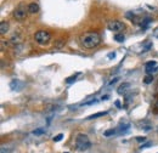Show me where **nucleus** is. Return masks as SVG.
Listing matches in <instances>:
<instances>
[{
	"label": "nucleus",
	"mask_w": 158,
	"mask_h": 153,
	"mask_svg": "<svg viewBox=\"0 0 158 153\" xmlns=\"http://www.w3.org/2000/svg\"><path fill=\"white\" fill-rule=\"evenodd\" d=\"M153 81V76L152 74H148V76H145V79H143V83L145 84H151Z\"/></svg>",
	"instance_id": "9d476101"
},
{
	"label": "nucleus",
	"mask_w": 158,
	"mask_h": 153,
	"mask_svg": "<svg viewBox=\"0 0 158 153\" xmlns=\"http://www.w3.org/2000/svg\"><path fill=\"white\" fill-rule=\"evenodd\" d=\"M107 114V112H99V113H95L93 115H89L86 119H95V118H99V117H103V115Z\"/></svg>",
	"instance_id": "1a4fd4ad"
},
{
	"label": "nucleus",
	"mask_w": 158,
	"mask_h": 153,
	"mask_svg": "<svg viewBox=\"0 0 158 153\" xmlns=\"http://www.w3.org/2000/svg\"><path fill=\"white\" fill-rule=\"evenodd\" d=\"M7 31H9V23L5 22V21H2V22L0 23V33H1V34H6Z\"/></svg>",
	"instance_id": "0eeeda50"
},
{
	"label": "nucleus",
	"mask_w": 158,
	"mask_h": 153,
	"mask_svg": "<svg viewBox=\"0 0 158 153\" xmlns=\"http://www.w3.org/2000/svg\"><path fill=\"white\" fill-rule=\"evenodd\" d=\"M108 57H110V58H114V57H116V54H114V52H111V54H108Z\"/></svg>",
	"instance_id": "6ab92c4d"
},
{
	"label": "nucleus",
	"mask_w": 158,
	"mask_h": 153,
	"mask_svg": "<svg viewBox=\"0 0 158 153\" xmlns=\"http://www.w3.org/2000/svg\"><path fill=\"white\" fill-rule=\"evenodd\" d=\"M136 140H138L139 142H143V141H146V137H142V136H138V137H136Z\"/></svg>",
	"instance_id": "f3484780"
},
{
	"label": "nucleus",
	"mask_w": 158,
	"mask_h": 153,
	"mask_svg": "<svg viewBox=\"0 0 158 153\" xmlns=\"http://www.w3.org/2000/svg\"><path fill=\"white\" fill-rule=\"evenodd\" d=\"M34 39H35V41H37L38 44L45 45V44H48V43L50 41L51 35H50V33H49L48 31H38V32L35 33V35H34Z\"/></svg>",
	"instance_id": "7ed1b4c3"
},
{
	"label": "nucleus",
	"mask_w": 158,
	"mask_h": 153,
	"mask_svg": "<svg viewBox=\"0 0 158 153\" xmlns=\"http://www.w3.org/2000/svg\"><path fill=\"white\" fill-rule=\"evenodd\" d=\"M114 40H117L118 43H123V41H124V35L120 34V33H117V34L114 35Z\"/></svg>",
	"instance_id": "9b49d317"
},
{
	"label": "nucleus",
	"mask_w": 158,
	"mask_h": 153,
	"mask_svg": "<svg viewBox=\"0 0 158 153\" xmlns=\"http://www.w3.org/2000/svg\"><path fill=\"white\" fill-rule=\"evenodd\" d=\"M156 106H157V108H158V101H157V103H156Z\"/></svg>",
	"instance_id": "4be33fe9"
},
{
	"label": "nucleus",
	"mask_w": 158,
	"mask_h": 153,
	"mask_svg": "<svg viewBox=\"0 0 158 153\" xmlns=\"http://www.w3.org/2000/svg\"><path fill=\"white\" fill-rule=\"evenodd\" d=\"M62 137H63V135H62V134L56 135V136L54 137V141H55V142H59V141H61V140H62Z\"/></svg>",
	"instance_id": "2eb2a0df"
},
{
	"label": "nucleus",
	"mask_w": 158,
	"mask_h": 153,
	"mask_svg": "<svg viewBox=\"0 0 158 153\" xmlns=\"http://www.w3.org/2000/svg\"><path fill=\"white\" fill-rule=\"evenodd\" d=\"M39 11V5L35 2H32L28 5V12L29 14H37Z\"/></svg>",
	"instance_id": "423d86ee"
},
{
	"label": "nucleus",
	"mask_w": 158,
	"mask_h": 153,
	"mask_svg": "<svg viewBox=\"0 0 158 153\" xmlns=\"http://www.w3.org/2000/svg\"><path fill=\"white\" fill-rule=\"evenodd\" d=\"M73 80H76V76H69V78L67 79V83H72Z\"/></svg>",
	"instance_id": "a211bd4d"
},
{
	"label": "nucleus",
	"mask_w": 158,
	"mask_h": 153,
	"mask_svg": "<svg viewBox=\"0 0 158 153\" xmlns=\"http://www.w3.org/2000/svg\"><path fill=\"white\" fill-rule=\"evenodd\" d=\"M128 88H130V84H129V83H124V84H122V85L119 86L118 93H119V94H123V93H125V91L128 90Z\"/></svg>",
	"instance_id": "6e6552de"
},
{
	"label": "nucleus",
	"mask_w": 158,
	"mask_h": 153,
	"mask_svg": "<svg viewBox=\"0 0 158 153\" xmlns=\"http://www.w3.org/2000/svg\"><path fill=\"white\" fill-rule=\"evenodd\" d=\"M155 66H156V62L155 61H150V62L146 63V68H153Z\"/></svg>",
	"instance_id": "ddd939ff"
},
{
	"label": "nucleus",
	"mask_w": 158,
	"mask_h": 153,
	"mask_svg": "<svg viewBox=\"0 0 158 153\" xmlns=\"http://www.w3.org/2000/svg\"><path fill=\"white\" fill-rule=\"evenodd\" d=\"M114 133H116V130H114V129H110V130L105 131V133H103V135H105V136H111V135H113Z\"/></svg>",
	"instance_id": "4468645a"
},
{
	"label": "nucleus",
	"mask_w": 158,
	"mask_h": 153,
	"mask_svg": "<svg viewBox=\"0 0 158 153\" xmlns=\"http://www.w3.org/2000/svg\"><path fill=\"white\" fill-rule=\"evenodd\" d=\"M107 28L110 29V31H112V32H122L124 28H125V24L123 23V22H120V21H111V22H108V24H107Z\"/></svg>",
	"instance_id": "20e7f679"
},
{
	"label": "nucleus",
	"mask_w": 158,
	"mask_h": 153,
	"mask_svg": "<svg viewBox=\"0 0 158 153\" xmlns=\"http://www.w3.org/2000/svg\"><path fill=\"white\" fill-rule=\"evenodd\" d=\"M80 41H81L84 48L94 49V48H96L100 44L101 37L99 35V33H96V32H89V33H85L84 35H81Z\"/></svg>",
	"instance_id": "f257e3e1"
},
{
	"label": "nucleus",
	"mask_w": 158,
	"mask_h": 153,
	"mask_svg": "<svg viewBox=\"0 0 158 153\" xmlns=\"http://www.w3.org/2000/svg\"><path fill=\"white\" fill-rule=\"evenodd\" d=\"M27 14H28V7H23V6H20L17 7L15 11H14V17L17 19V21H23L27 17Z\"/></svg>",
	"instance_id": "39448f33"
},
{
	"label": "nucleus",
	"mask_w": 158,
	"mask_h": 153,
	"mask_svg": "<svg viewBox=\"0 0 158 153\" xmlns=\"http://www.w3.org/2000/svg\"><path fill=\"white\" fill-rule=\"evenodd\" d=\"M45 133V129L44 128H41V129H37V130H34L33 131V134L34 135H41V134H44Z\"/></svg>",
	"instance_id": "f8f14e48"
},
{
	"label": "nucleus",
	"mask_w": 158,
	"mask_h": 153,
	"mask_svg": "<svg viewBox=\"0 0 158 153\" xmlns=\"http://www.w3.org/2000/svg\"><path fill=\"white\" fill-rule=\"evenodd\" d=\"M150 145H151L150 142H148V143H146V145H142V146H141V148H147V147H148Z\"/></svg>",
	"instance_id": "aec40b11"
},
{
	"label": "nucleus",
	"mask_w": 158,
	"mask_h": 153,
	"mask_svg": "<svg viewBox=\"0 0 158 153\" xmlns=\"http://www.w3.org/2000/svg\"><path fill=\"white\" fill-rule=\"evenodd\" d=\"M117 80H118V78H114V79H113V80H112V81H111V83H110V84H111V85H112V84H114V83H116V81H117Z\"/></svg>",
	"instance_id": "412c9836"
},
{
	"label": "nucleus",
	"mask_w": 158,
	"mask_h": 153,
	"mask_svg": "<svg viewBox=\"0 0 158 153\" xmlns=\"http://www.w3.org/2000/svg\"><path fill=\"white\" fill-rule=\"evenodd\" d=\"M76 147L78 151H86L91 147V142L89 140V137L84 134H78L76 139Z\"/></svg>",
	"instance_id": "f03ea898"
},
{
	"label": "nucleus",
	"mask_w": 158,
	"mask_h": 153,
	"mask_svg": "<svg viewBox=\"0 0 158 153\" xmlns=\"http://www.w3.org/2000/svg\"><path fill=\"white\" fill-rule=\"evenodd\" d=\"M157 71V68H146V72L150 74V73H152V72H156Z\"/></svg>",
	"instance_id": "dca6fc26"
}]
</instances>
